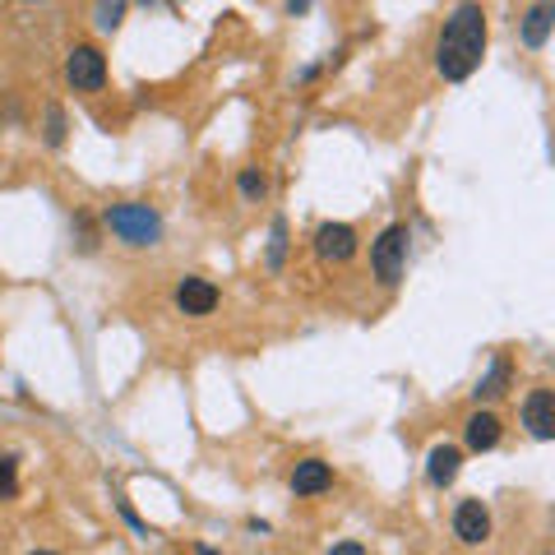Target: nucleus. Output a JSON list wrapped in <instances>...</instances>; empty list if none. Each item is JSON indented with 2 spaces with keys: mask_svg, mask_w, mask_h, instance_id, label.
<instances>
[{
  "mask_svg": "<svg viewBox=\"0 0 555 555\" xmlns=\"http://www.w3.org/2000/svg\"><path fill=\"white\" fill-rule=\"evenodd\" d=\"M486 56V10L454 5L436 38V69L444 83H463Z\"/></svg>",
  "mask_w": 555,
  "mask_h": 555,
  "instance_id": "nucleus-1",
  "label": "nucleus"
},
{
  "mask_svg": "<svg viewBox=\"0 0 555 555\" xmlns=\"http://www.w3.org/2000/svg\"><path fill=\"white\" fill-rule=\"evenodd\" d=\"M102 228H107L120 246H134V250H144V246H158L163 241V214L153 204H112L107 214H102Z\"/></svg>",
  "mask_w": 555,
  "mask_h": 555,
  "instance_id": "nucleus-2",
  "label": "nucleus"
},
{
  "mask_svg": "<svg viewBox=\"0 0 555 555\" xmlns=\"http://www.w3.org/2000/svg\"><path fill=\"white\" fill-rule=\"evenodd\" d=\"M408 250H412V228H408V222H389V228L371 241V273L379 278V287H398V283H403Z\"/></svg>",
  "mask_w": 555,
  "mask_h": 555,
  "instance_id": "nucleus-3",
  "label": "nucleus"
},
{
  "mask_svg": "<svg viewBox=\"0 0 555 555\" xmlns=\"http://www.w3.org/2000/svg\"><path fill=\"white\" fill-rule=\"evenodd\" d=\"M65 83L75 93H102L107 89V56L93 42H79L65 51Z\"/></svg>",
  "mask_w": 555,
  "mask_h": 555,
  "instance_id": "nucleus-4",
  "label": "nucleus"
},
{
  "mask_svg": "<svg viewBox=\"0 0 555 555\" xmlns=\"http://www.w3.org/2000/svg\"><path fill=\"white\" fill-rule=\"evenodd\" d=\"M357 228L352 222H320L315 228V255L324 264H347V259L357 255Z\"/></svg>",
  "mask_w": 555,
  "mask_h": 555,
  "instance_id": "nucleus-5",
  "label": "nucleus"
},
{
  "mask_svg": "<svg viewBox=\"0 0 555 555\" xmlns=\"http://www.w3.org/2000/svg\"><path fill=\"white\" fill-rule=\"evenodd\" d=\"M177 310H181V315H190V320L214 315V310H218V287L208 283V278H199V273L181 278V283H177Z\"/></svg>",
  "mask_w": 555,
  "mask_h": 555,
  "instance_id": "nucleus-6",
  "label": "nucleus"
},
{
  "mask_svg": "<svg viewBox=\"0 0 555 555\" xmlns=\"http://www.w3.org/2000/svg\"><path fill=\"white\" fill-rule=\"evenodd\" d=\"M518 416H524V426H528L532 440H551L555 436V393L551 389H528Z\"/></svg>",
  "mask_w": 555,
  "mask_h": 555,
  "instance_id": "nucleus-7",
  "label": "nucleus"
},
{
  "mask_svg": "<svg viewBox=\"0 0 555 555\" xmlns=\"http://www.w3.org/2000/svg\"><path fill=\"white\" fill-rule=\"evenodd\" d=\"M454 537L463 546H481L486 537H491V509L481 505V500H459L454 509Z\"/></svg>",
  "mask_w": 555,
  "mask_h": 555,
  "instance_id": "nucleus-8",
  "label": "nucleus"
},
{
  "mask_svg": "<svg viewBox=\"0 0 555 555\" xmlns=\"http://www.w3.org/2000/svg\"><path fill=\"white\" fill-rule=\"evenodd\" d=\"M500 436H505V426H500V416H495L491 408H477V412L463 422V444L473 449V454H486V449H495Z\"/></svg>",
  "mask_w": 555,
  "mask_h": 555,
  "instance_id": "nucleus-9",
  "label": "nucleus"
},
{
  "mask_svg": "<svg viewBox=\"0 0 555 555\" xmlns=\"http://www.w3.org/2000/svg\"><path fill=\"white\" fill-rule=\"evenodd\" d=\"M292 495H324L328 486H334V467H328L324 459H301L297 467H292Z\"/></svg>",
  "mask_w": 555,
  "mask_h": 555,
  "instance_id": "nucleus-10",
  "label": "nucleus"
},
{
  "mask_svg": "<svg viewBox=\"0 0 555 555\" xmlns=\"http://www.w3.org/2000/svg\"><path fill=\"white\" fill-rule=\"evenodd\" d=\"M459 467H463V449L459 444H436L426 454V481L436 486V491H444V486L459 481Z\"/></svg>",
  "mask_w": 555,
  "mask_h": 555,
  "instance_id": "nucleus-11",
  "label": "nucleus"
},
{
  "mask_svg": "<svg viewBox=\"0 0 555 555\" xmlns=\"http://www.w3.org/2000/svg\"><path fill=\"white\" fill-rule=\"evenodd\" d=\"M551 28H555V5H532L524 20H518V42H524L528 51H542Z\"/></svg>",
  "mask_w": 555,
  "mask_h": 555,
  "instance_id": "nucleus-12",
  "label": "nucleus"
},
{
  "mask_svg": "<svg viewBox=\"0 0 555 555\" xmlns=\"http://www.w3.org/2000/svg\"><path fill=\"white\" fill-rule=\"evenodd\" d=\"M509 385H514V361H509L505 352H500V357L491 361V371H486V375L477 379V385H473V398H477V403H491V398H500Z\"/></svg>",
  "mask_w": 555,
  "mask_h": 555,
  "instance_id": "nucleus-13",
  "label": "nucleus"
},
{
  "mask_svg": "<svg viewBox=\"0 0 555 555\" xmlns=\"http://www.w3.org/2000/svg\"><path fill=\"white\" fill-rule=\"evenodd\" d=\"M236 190H241V199L246 204H259L269 195V177L259 167H241V177H236Z\"/></svg>",
  "mask_w": 555,
  "mask_h": 555,
  "instance_id": "nucleus-14",
  "label": "nucleus"
},
{
  "mask_svg": "<svg viewBox=\"0 0 555 555\" xmlns=\"http://www.w3.org/2000/svg\"><path fill=\"white\" fill-rule=\"evenodd\" d=\"M287 264V218H273V232H269V269L283 273Z\"/></svg>",
  "mask_w": 555,
  "mask_h": 555,
  "instance_id": "nucleus-15",
  "label": "nucleus"
},
{
  "mask_svg": "<svg viewBox=\"0 0 555 555\" xmlns=\"http://www.w3.org/2000/svg\"><path fill=\"white\" fill-rule=\"evenodd\" d=\"M14 495H20V459L0 454V500H14Z\"/></svg>",
  "mask_w": 555,
  "mask_h": 555,
  "instance_id": "nucleus-16",
  "label": "nucleus"
},
{
  "mask_svg": "<svg viewBox=\"0 0 555 555\" xmlns=\"http://www.w3.org/2000/svg\"><path fill=\"white\" fill-rule=\"evenodd\" d=\"M42 139H47L51 149H61V144H65V112L56 107V102L47 107V134H42Z\"/></svg>",
  "mask_w": 555,
  "mask_h": 555,
  "instance_id": "nucleus-17",
  "label": "nucleus"
},
{
  "mask_svg": "<svg viewBox=\"0 0 555 555\" xmlns=\"http://www.w3.org/2000/svg\"><path fill=\"white\" fill-rule=\"evenodd\" d=\"M120 20H126V5H98V10H93L98 33H116V28H120Z\"/></svg>",
  "mask_w": 555,
  "mask_h": 555,
  "instance_id": "nucleus-18",
  "label": "nucleus"
},
{
  "mask_svg": "<svg viewBox=\"0 0 555 555\" xmlns=\"http://www.w3.org/2000/svg\"><path fill=\"white\" fill-rule=\"evenodd\" d=\"M75 232H79V250H98V232L89 214H75Z\"/></svg>",
  "mask_w": 555,
  "mask_h": 555,
  "instance_id": "nucleus-19",
  "label": "nucleus"
},
{
  "mask_svg": "<svg viewBox=\"0 0 555 555\" xmlns=\"http://www.w3.org/2000/svg\"><path fill=\"white\" fill-rule=\"evenodd\" d=\"M116 509H120V518H126V524H130L139 537H149V524H144V518H139V514L130 509V500H116Z\"/></svg>",
  "mask_w": 555,
  "mask_h": 555,
  "instance_id": "nucleus-20",
  "label": "nucleus"
},
{
  "mask_svg": "<svg viewBox=\"0 0 555 555\" xmlns=\"http://www.w3.org/2000/svg\"><path fill=\"white\" fill-rule=\"evenodd\" d=\"M328 555H366V546H361V542H338Z\"/></svg>",
  "mask_w": 555,
  "mask_h": 555,
  "instance_id": "nucleus-21",
  "label": "nucleus"
},
{
  "mask_svg": "<svg viewBox=\"0 0 555 555\" xmlns=\"http://www.w3.org/2000/svg\"><path fill=\"white\" fill-rule=\"evenodd\" d=\"M195 555H222V551H214V546H199V551H195Z\"/></svg>",
  "mask_w": 555,
  "mask_h": 555,
  "instance_id": "nucleus-22",
  "label": "nucleus"
},
{
  "mask_svg": "<svg viewBox=\"0 0 555 555\" xmlns=\"http://www.w3.org/2000/svg\"><path fill=\"white\" fill-rule=\"evenodd\" d=\"M28 555H56V551H28Z\"/></svg>",
  "mask_w": 555,
  "mask_h": 555,
  "instance_id": "nucleus-23",
  "label": "nucleus"
}]
</instances>
